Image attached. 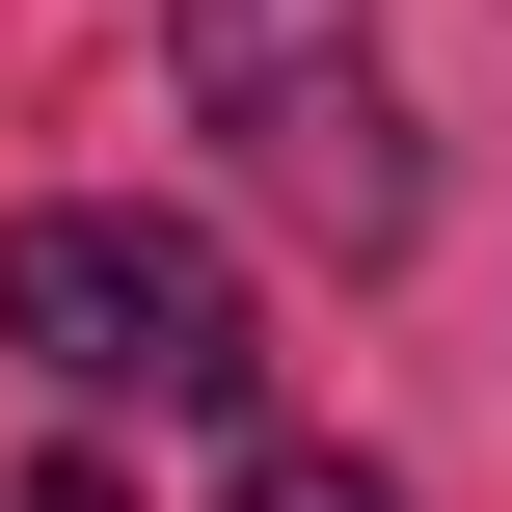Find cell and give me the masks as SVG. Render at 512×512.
<instances>
[{"instance_id": "1", "label": "cell", "mask_w": 512, "mask_h": 512, "mask_svg": "<svg viewBox=\"0 0 512 512\" xmlns=\"http://www.w3.org/2000/svg\"><path fill=\"white\" fill-rule=\"evenodd\" d=\"M162 54H189V135L297 216V243H351V270H405V216H432V135H405V54H378V0H162Z\"/></svg>"}, {"instance_id": "2", "label": "cell", "mask_w": 512, "mask_h": 512, "mask_svg": "<svg viewBox=\"0 0 512 512\" xmlns=\"http://www.w3.org/2000/svg\"><path fill=\"white\" fill-rule=\"evenodd\" d=\"M0 351L81 378V405H162V432H243V405H270V297H243L189 216H135V189L0 216Z\"/></svg>"}, {"instance_id": "3", "label": "cell", "mask_w": 512, "mask_h": 512, "mask_svg": "<svg viewBox=\"0 0 512 512\" xmlns=\"http://www.w3.org/2000/svg\"><path fill=\"white\" fill-rule=\"evenodd\" d=\"M243 512H405L378 459H324V432H243Z\"/></svg>"}]
</instances>
